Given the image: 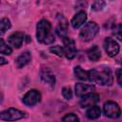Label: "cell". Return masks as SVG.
<instances>
[{"mask_svg": "<svg viewBox=\"0 0 122 122\" xmlns=\"http://www.w3.org/2000/svg\"><path fill=\"white\" fill-rule=\"evenodd\" d=\"M89 72V81L97 83L101 86H110L112 83V74L110 69L105 68L101 70L92 69L88 71Z\"/></svg>", "mask_w": 122, "mask_h": 122, "instance_id": "cell-1", "label": "cell"}, {"mask_svg": "<svg viewBox=\"0 0 122 122\" xmlns=\"http://www.w3.org/2000/svg\"><path fill=\"white\" fill-rule=\"evenodd\" d=\"M36 37L37 40L43 44H51L54 41V35L51 31V25L48 20L42 19L38 22L36 26Z\"/></svg>", "mask_w": 122, "mask_h": 122, "instance_id": "cell-2", "label": "cell"}, {"mask_svg": "<svg viewBox=\"0 0 122 122\" xmlns=\"http://www.w3.org/2000/svg\"><path fill=\"white\" fill-rule=\"evenodd\" d=\"M99 31V27L94 22H89L81 29L79 36L83 41H90L95 37Z\"/></svg>", "mask_w": 122, "mask_h": 122, "instance_id": "cell-3", "label": "cell"}, {"mask_svg": "<svg viewBox=\"0 0 122 122\" xmlns=\"http://www.w3.org/2000/svg\"><path fill=\"white\" fill-rule=\"evenodd\" d=\"M24 116L25 113L23 112L13 108H10L0 112V120H4V121H15L23 118Z\"/></svg>", "mask_w": 122, "mask_h": 122, "instance_id": "cell-4", "label": "cell"}, {"mask_svg": "<svg viewBox=\"0 0 122 122\" xmlns=\"http://www.w3.org/2000/svg\"><path fill=\"white\" fill-rule=\"evenodd\" d=\"M103 112H104V114L110 118H118L121 114L120 107L118 106L117 103L112 101H108L104 104Z\"/></svg>", "mask_w": 122, "mask_h": 122, "instance_id": "cell-5", "label": "cell"}, {"mask_svg": "<svg viewBox=\"0 0 122 122\" xmlns=\"http://www.w3.org/2000/svg\"><path fill=\"white\" fill-rule=\"evenodd\" d=\"M63 43H64V47H63L64 55L68 59L74 58L75 55L77 54V50L75 48L74 41L71 38H70L68 36H65V37H63Z\"/></svg>", "mask_w": 122, "mask_h": 122, "instance_id": "cell-6", "label": "cell"}, {"mask_svg": "<svg viewBox=\"0 0 122 122\" xmlns=\"http://www.w3.org/2000/svg\"><path fill=\"white\" fill-rule=\"evenodd\" d=\"M104 49L111 57H114L119 52V45L112 37H107L104 40Z\"/></svg>", "mask_w": 122, "mask_h": 122, "instance_id": "cell-7", "label": "cell"}, {"mask_svg": "<svg viewBox=\"0 0 122 122\" xmlns=\"http://www.w3.org/2000/svg\"><path fill=\"white\" fill-rule=\"evenodd\" d=\"M41 100V94L36 90L29 91L23 97V103L27 106H34Z\"/></svg>", "mask_w": 122, "mask_h": 122, "instance_id": "cell-8", "label": "cell"}, {"mask_svg": "<svg viewBox=\"0 0 122 122\" xmlns=\"http://www.w3.org/2000/svg\"><path fill=\"white\" fill-rule=\"evenodd\" d=\"M98 101H99V94L95 92H90L82 96V99L80 100V106L82 108H89L91 106L95 105Z\"/></svg>", "mask_w": 122, "mask_h": 122, "instance_id": "cell-9", "label": "cell"}, {"mask_svg": "<svg viewBox=\"0 0 122 122\" xmlns=\"http://www.w3.org/2000/svg\"><path fill=\"white\" fill-rule=\"evenodd\" d=\"M40 76L43 82L47 83L50 86H54L55 83V76L52 73V71L49 68H43L40 71Z\"/></svg>", "mask_w": 122, "mask_h": 122, "instance_id": "cell-10", "label": "cell"}, {"mask_svg": "<svg viewBox=\"0 0 122 122\" xmlns=\"http://www.w3.org/2000/svg\"><path fill=\"white\" fill-rule=\"evenodd\" d=\"M94 91V86L83 84V83H77L75 85V94L78 97H82L85 94H88L90 92H92Z\"/></svg>", "mask_w": 122, "mask_h": 122, "instance_id": "cell-11", "label": "cell"}, {"mask_svg": "<svg viewBox=\"0 0 122 122\" xmlns=\"http://www.w3.org/2000/svg\"><path fill=\"white\" fill-rule=\"evenodd\" d=\"M23 40H24V34L22 32H20V31L13 32L9 37L10 45L12 46L13 48H16V49H18V48H20L22 46Z\"/></svg>", "mask_w": 122, "mask_h": 122, "instance_id": "cell-12", "label": "cell"}, {"mask_svg": "<svg viewBox=\"0 0 122 122\" xmlns=\"http://www.w3.org/2000/svg\"><path fill=\"white\" fill-rule=\"evenodd\" d=\"M87 20V14L85 11L81 10V11H78L71 19V26L74 28V29H77L79 28L80 26H82Z\"/></svg>", "mask_w": 122, "mask_h": 122, "instance_id": "cell-13", "label": "cell"}, {"mask_svg": "<svg viewBox=\"0 0 122 122\" xmlns=\"http://www.w3.org/2000/svg\"><path fill=\"white\" fill-rule=\"evenodd\" d=\"M31 59V56H30V53L29 51H24L22 52L15 60V63H16V67L18 69H21L23 67H25L27 64H29V62L30 61Z\"/></svg>", "mask_w": 122, "mask_h": 122, "instance_id": "cell-14", "label": "cell"}, {"mask_svg": "<svg viewBox=\"0 0 122 122\" xmlns=\"http://www.w3.org/2000/svg\"><path fill=\"white\" fill-rule=\"evenodd\" d=\"M67 30H68L67 20L61 16V20H59V22H58V25H57V28H56V31H57L58 35L63 38V37L67 36Z\"/></svg>", "mask_w": 122, "mask_h": 122, "instance_id": "cell-15", "label": "cell"}, {"mask_svg": "<svg viewBox=\"0 0 122 122\" xmlns=\"http://www.w3.org/2000/svg\"><path fill=\"white\" fill-rule=\"evenodd\" d=\"M88 57L91 61H98L100 56H101V51L99 50V48L97 46H92L91 49H89V51H87Z\"/></svg>", "mask_w": 122, "mask_h": 122, "instance_id": "cell-16", "label": "cell"}, {"mask_svg": "<svg viewBox=\"0 0 122 122\" xmlns=\"http://www.w3.org/2000/svg\"><path fill=\"white\" fill-rule=\"evenodd\" d=\"M101 114V111L99 109V107L93 105V106H91L89 107V109L87 110L86 112V116L89 118V119H97Z\"/></svg>", "mask_w": 122, "mask_h": 122, "instance_id": "cell-17", "label": "cell"}, {"mask_svg": "<svg viewBox=\"0 0 122 122\" xmlns=\"http://www.w3.org/2000/svg\"><path fill=\"white\" fill-rule=\"evenodd\" d=\"M74 74L80 80L89 81V72H88V71H84L80 66H76L74 68Z\"/></svg>", "mask_w": 122, "mask_h": 122, "instance_id": "cell-18", "label": "cell"}, {"mask_svg": "<svg viewBox=\"0 0 122 122\" xmlns=\"http://www.w3.org/2000/svg\"><path fill=\"white\" fill-rule=\"evenodd\" d=\"M10 28V21L8 18L0 19V36L3 35Z\"/></svg>", "mask_w": 122, "mask_h": 122, "instance_id": "cell-19", "label": "cell"}, {"mask_svg": "<svg viewBox=\"0 0 122 122\" xmlns=\"http://www.w3.org/2000/svg\"><path fill=\"white\" fill-rule=\"evenodd\" d=\"M11 51H12L11 48L5 43L3 38H0V53L6 54V55H10L11 53Z\"/></svg>", "mask_w": 122, "mask_h": 122, "instance_id": "cell-20", "label": "cell"}, {"mask_svg": "<svg viewBox=\"0 0 122 122\" xmlns=\"http://www.w3.org/2000/svg\"><path fill=\"white\" fill-rule=\"evenodd\" d=\"M105 4H106L105 0H93L92 9L95 11H99L105 7Z\"/></svg>", "mask_w": 122, "mask_h": 122, "instance_id": "cell-21", "label": "cell"}, {"mask_svg": "<svg viewBox=\"0 0 122 122\" xmlns=\"http://www.w3.org/2000/svg\"><path fill=\"white\" fill-rule=\"evenodd\" d=\"M50 51L51 52H53L54 54L58 55V56H64V50L62 47L60 46H54V47H51Z\"/></svg>", "mask_w": 122, "mask_h": 122, "instance_id": "cell-22", "label": "cell"}, {"mask_svg": "<svg viewBox=\"0 0 122 122\" xmlns=\"http://www.w3.org/2000/svg\"><path fill=\"white\" fill-rule=\"evenodd\" d=\"M62 121H68V122H74V121H79V118L76 116L74 113H68L66 114L63 118Z\"/></svg>", "mask_w": 122, "mask_h": 122, "instance_id": "cell-23", "label": "cell"}, {"mask_svg": "<svg viewBox=\"0 0 122 122\" xmlns=\"http://www.w3.org/2000/svg\"><path fill=\"white\" fill-rule=\"evenodd\" d=\"M62 94H63V96H64L66 99H68V100L72 97L71 90V88H69V87H64V88L62 89Z\"/></svg>", "mask_w": 122, "mask_h": 122, "instance_id": "cell-24", "label": "cell"}, {"mask_svg": "<svg viewBox=\"0 0 122 122\" xmlns=\"http://www.w3.org/2000/svg\"><path fill=\"white\" fill-rule=\"evenodd\" d=\"M121 29H122V28H121V25H120V24H118V25H117L116 27H114V29H113V32H112V33H113V35H114L118 40H121V39H122V35H121V31H122V30H121Z\"/></svg>", "mask_w": 122, "mask_h": 122, "instance_id": "cell-25", "label": "cell"}, {"mask_svg": "<svg viewBox=\"0 0 122 122\" xmlns=\"http://www.w3.org/2000/svg\"><path fill=\"white\" fill-rule=\"evenodd\" d=\"M116 78H117L118 84L121 86V69H118L116 71Z\"/></svg>", "mask_w": 122, "mask_h": 122, "instance_id": "cell-26", "label": "cell"}, {"mask_svg": "<svg viewBox=\"0 0 122 122\" xmlns=\"http://www.w3.org/2000/svg\"><path fill=\"white\" fill-rule=\"evenodd\" d=\"M7 63H8V61H7L4 57H1V56H0V66H1V65H5V64H7Z\"/></svg>", "mask_w": 122, "mask_h": 122, "instance_id": "cell-27", "label": "cell"}]
</instances>
